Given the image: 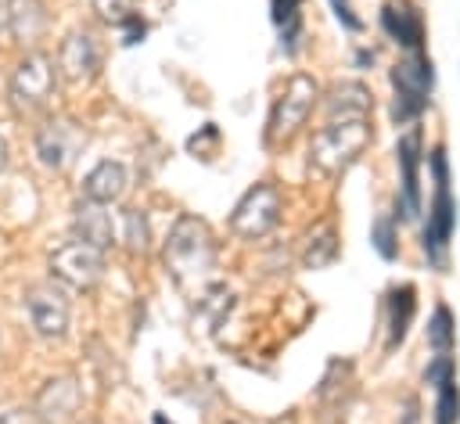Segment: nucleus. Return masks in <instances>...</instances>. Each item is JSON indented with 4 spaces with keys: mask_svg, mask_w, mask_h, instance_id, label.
<instances>
[{
    "mask_svg": "<svg viewBox=\"0 0 460 424\" xmlns=\"http://www.w3.org/2000/svg\"><path fill=\"white\" fill-rule=\"evenodd\" d=\"M331 11H334V18L341 22V29H349V32H359V29H363V18L352 14V4H349V0H331Z\"/></svg>",
    "mask_w": 460,
    "mask_h": 424,
    "instance_id": "28",
    "label": "nucleus"
},
{
    "mask_svg": "<svg viewBox=\"0 0 460 424\" xmlns=\"http://www.w3.org/2000/svg\"><path fill=\"white\" fill-rule=\"evenodd\" d=\"M298 4L302 0H273V22L280 25V43H284L288 54H298V40H302Z\"/></svg>",
    "mask_w": 460,
    "mask_h": 424,
    "instance_id": "20",
    "label": "nucleus"
},
{
    "mask_svg": "<svg viewBox=\"0 0 460 424\" xmlns=\"http://www.w3.org/2000/svg\"><path fill=\"white\" fill-rule=\"evenodd\" d=\"M392 86H395V93H410V97L428 101V93H431V86H435V68H431V61H428L420 50L410 54L406 61H399V65L392 68Z\"/></svg>",
    "mask_w": 460,
    "mask_h": 424,
    "instance_id": "17",
    "label": "nucleus"
},
{
    "mask_svg": "<svg viewBox=\"0 0 460 424\" xmlns=\"http://www.w3.org/2000/svg\"><path fill=\"white\" fill-rule=\"evenodd\" d=\"M72 226H75V241H86V244H93V248H101V252H108V248L115 244V223H111V212H108L101 201L83 198V201L75 205Z\"/></svg>",
    "mask_w": 460,
    "mask_h": 424,
    "instance_id": "13",
    "label": "nucleus"
},
{
    "mask_svg": "<svg viewBox=\"0 0 460 424\" xmlns=\"http://www.w3.org/2000/svg\"><path fill=\"white\" fill-rule=\"evenodd\" d=\"M165 269L190 298H205L216 269V241L198 216H180L165 237Z\"/></svg>",
    "mask_w": 460,
    "mask_h": 424,
    "instance_id": "1",
    "label": "nucleus"
},
{
    "mask_svg": "<svg viewBox=\"0 0 460 424\" xmlns=\"http://www.w3.org/2000/svg\"><path fill=\"white\" fill-rule=\"evenodd\" d=\"M83 406V388L75 377H54L40 388L36 402H32V413L43 420V424H61L68 420L72 413H79Z\"/></svg>",
    "mask_w": 460,
    "mask_h": 424,
    "instance_id": "11",
    "label": "nucleus"
},
{
    "mask_svg": "<svg viewBox=\"0 0 460 424\" xmlns=\"http://www.w3.org/2000/svg\"><path fill=\"white\" fill-rule=\"evenodd\" d=\"M431 176H435V198H431L428 226H424V252L431 262H442V252H446L453 226H456V205L449 194V162H446L442 147L431 151Z\"/></svg>",
    "mask_w": 460,
    "mask_h": 424,
    "instance_id": "3",
    "label": "nucleus"
},
{
    "mask_svg": "<svg viewBox=\"0 0 460 424\" xmlns=\"http://www.w3.org/2000/svg\"><path fill=\"white\" fill-rule=\"evenodd\" d=\"M280 223V190L273 183H255L234 208L230 216V230L237 237H266L273 226Z\"/></svg>",
    "mask_w": 460,
    "mask_h": 424,
    "instance_id": "5",
    "label": "nucleus"
},
{
    "mask_svg": "<svg viewBox=\"0 0 460 424\" xmlns=\"http://www.w3.org/2000/svg\"><path fill=\"white\" fill-rule=\"evenodd\" d=\"M83 424H97V420H83Z\"/></svg>",
    "mask_w": 460,
    "mask_h": 424,
    "instance_id": "35",
    "label": "nucleus"
},
{
    "mask_svg": "<svg viewBox=\"0 0 460 424\" xmlns=\"http://www.w3.org/2000/svg\"><path fill=\"white\" fill-rule=\"evenodd\" d=\"M370 241H374L377 255L392 262V259L399 255V244H395V219H392V216H377L374 226H370Z\"/></svg>",
    "mask_w": 460,
    "mask_h": 424,
    "instance_id": "25",
    "label": "nucleus"
},
{
    "mask_svg": "<svg viewBox=\"0 0 460 424\" xmlns=\"http://www.w3.org/2000/svg\"><path fill=\"white\" fill-rule=\"evenodd\" d=\"M25 309L40 338H61L68 331V298L58 284H32L25 291Z\"/></svg>",
    "mask_w": 460,
    "mask_h": 424,
    "instance_id": "9",
    "label": "nucleus"
},
{
    "mask_svg": "<svg viewBox=\"0 0 460 424\" xmlns=\"http://www.w3.org/2000/svg\"><path fill=\"white\" fill-rule=\"evenodd\" d=\"M395 158L402 169V216L420 212V129H410L395 144Z\"/></svg>",
    "mask_w": 460,
    "mask_h": 424,
    "instance_id": "12",
    "label": "nucleus"
},
{
    "mask_svg": "<svg viewBox=\"0 0 460 424\" xmlns=\"http://www.w3.org/2000/svg\"><path fill=\"white\" fill-rule=\"evenodd\" d=\"M356 65L359 68H370L374 65V50H356Z\"/></svg>",
    "mask_w": 460,
    "mask_h": 424,
    "instance_id": "31",
    "label": "nucleus"
},
{
    "mask_svg": "<svg viewBox=\"0 0 460 424\" xmlns=\"http://www.w3.org/2000/svg\"><path fill=\"white\" fill-rule=\"evenodd\" d=\"M90 7H93L97 18L108 22V25H119V22H126L129 14H137V0H90Z\"/></svg>",
    "mask_w": 460,
    "mask_h": 424,
    "instance_id": "26",
    "label": "nucleus"
},
{
    "mask_svg": "<svg viewBox=\"0 0 460 424\" xmlns=\"http://www.w3.org/2000/svg\"><path fill=\"white\" fill-rule=\"evenodd\" d=\"M460 420V388L456 377L438 384V402H435V424H456Z\"/></svg>",
    "mask_w": 460,
    "mask_h": 424,
    "instance_id": "24",
    "label": "nucleus"
},
{
    "mask_svg": "<svg viewBox=\"0 0 460 424\" xmlns=\"http://www.w3.org/2000/svg\"><path fill=\"white\" fill-rule=\"evenodd\" d=\"M54 97V61L47 54H29L11 75V104L25 115L40 111Z\"/></svg>",
    "mask_w": 460,
    "mask_h": 424,
    "instance_id": "7",
    "label": "nucleus"
},
{
    "mask_svg": "<svg viewBox=\"0 0 460 424\" xmlns=\"http://www.w3.org/2000/svg\"><path fill=\"white\" fill-rule=\"evenodd\" d=\"M50 273L61 284H68L75 291H86L104 277V252L86 244V241H68V244L50 252Z\"/></svg>",
    "mask_w": 460,
    "mask_h": 424,
    "instance_id": "6",
    "label": "nucleus"
},
{
    "mask_svg": "<svg viewBox=\"0 0 460 424\" xmlns=\"http://www.w3.org/2000/svg\"><path fill=\"white\" fill-rule=\"evenodd\" d=\"M0 424H29V420H25V413H22V410H11V413H4V417H0Z\"/></svg>",
    "mask_w": 460,
    "mask_h": 424,
    "instance_id": "30",
    "label": "nucleus"
},
{
    "mask_svg": "<svg viewBox=\"0 0 460 424\" xmlns=\"http://www.w3.org/2000/svg\"><path fill=\"white\" fill-rule=\"evenodd\" d=\"M122 226H126V234H122L126 248H129L133 255H144V252H147V241H151V230H147V216H144L140 208H126V216H122Z\"/></svg>",
    "mask_w": 460,
    "mask_h": 424,
    "instance_id": "23",
    "label": "nucleus"
},
{
    "mask_svg": "<svg viewBox=\"0 0 460 424\" xmlns=\"http://www.w3.org/2000/svg\"><path fill=\"white\" fill-rule=\"evenodd\" d=\"M370 144V126L367 119H345V122H327L316 137H313V165L320 172H341L345 165H352L359 158V151Z\"/></svg>",
    "mask_w": 460,
    "mask_h": 424,
    "instance_id": "2",
    "label": "nucleus"
},
{
    "mask_svg": "<svg viewBox=\"0 0 460 424\" xmlns=\"http://www.w3.org/2000/svg\"><path fill=\"white\" fill-rule=\"evenodd\" d=\"M449 377H456V367H453V359H449L446 352H438V356L428 363V370H424V384L438 388V384H446Z\"/></svg>",
    "mask_w": 460,
    "mask_h": 424,
    "instance_id": "27",
    "label": "nucleus"
},
{
    "mask_svg": "<svg viewBox=\"0 0 460 424\" xmlns=\"http://www.w3.org/2000/svg\"><path fill=\"white\" fill-rule=\"evenodd\" d=\"M334 255H338V241H334V230H331V226H323V230H320V237H309L302 262H305L309 269H323L327 262H334Z\"/></svg>",
    "mask_w": 460,
    "mask_h": 424,
    "instance_id": "22",
    "label": "nucleus"
},
{
    "mask_svg": "<svg viewBox=\"0 0 460 424\" xmlns=\"http://www.w3.org/2000/svg\"><path fill=\"white\" fill-rule=\"evenodd\" d=\"M413 313H417V291L410 284L392 287V295H388V345H399L406 338Z\"/></svg>",
    "mask_w": 460,
    "mask_h": 424,
    "instance_id": "19",
    "label": "nucleus"
},
{
    "mask_svg": "<svg viewBox=\"0 0 460 424\" xmlns=\"http://www.w3.org/2000/svg\"><path fill=\"white\" fill-rule=\"evenodd\" d=\"M126 180H129V176H126V165H122V162L104 158V162H97V165L86 172V180H83V194H86L90 201L111 205L115 198H122Z\"/></svg>",
    "mask_w": 460,
    "mask_h": 424,
    "instance_id": "16",
    "label": "nucleus"
},
{
    "mask_svg": "<svg viewBox=\"0 0 460 424\" xmlns=\"http://www.w3.org/2000/svg\"><path fill=\"white\" fill-rule=\"evenodd\" d=\"M428 345L438 352H449L456 345V323H453L449 305H435V313L428 320Z\"/></svg>",
    "mask_w": 460,
    "mask_h": 424,
    "instance_id": "21",
    "label": "nucleus"
},
{
    "mask_svg": "<svg viewBox=\"0 0 460 424\" xmlns=\"http://www.w3.org/2000/svg\"><path fill=\"white\" fill-rule=\"evenodd\" d=\"M119 29H122V43H126V47L140 43V40H144V32H147V25H144V18H140V14H129L126 22H119Z\"/></svg>",
    "mask_w": 460,
    "mask_h": 424,
    "instance_id": "29",
    "label": "nucleus"
},
{
    "mask_svg": "<svg viewBox=\"0 0 460 424\" xmlns=\"http://www.w3.org/2000/svg\"><path fill=\"white\" fill-rule=\"evenodd\" d=\"M4 169H7V140L0 137V172H4Z\"/></svg>",
    "mask_w": 460,
    "mask_h": 424,
    "instance_id": "33",
    "label": "nucleus"
},
{
    "mask_svg": "<svg viewBox=\"0 0 460 424\" xmlns=\"http://www.w3.org/2000/svg\"><path fill=\"white\" fill-rule=\"evenodd\" d=\"M7 29L18 43L36 47L47 32V7L43 0H7Z\"/></svg>",
    "mask_w": 460,
    "mask_h": 424,
    "instance_id": "15",
    "label": "nucleus"
},
{
    "mask_svg": "<svg viewBox=\"0 0 460 424\" xmlns=\"http://www.w3.org/2000/svg\"><path fill=\"white\" fill-rule=\"evenodd\" d=\"M367 111H370V90L363 83H338L327 97V122L367 119Z\"/></svg>",
    "mask_w": 460,
    "mask_h": 424,
    "instance_id": "18",
    "label": "nucleus"
},
{
    "mask_svg": "<svg viewBox=\"0 0 460 424\" xmlns=\"http://www.w3.org/2000/svg\"><path fill=\"white\" fill-rule=\"evenodd\" d=\"M83 140H86V137H83V129H79L75 122H68V119H50V122L36 133V155H40V162H43L47 169L61 172V169H68L72 158L79 155Z\"/></svg>",
    "mask_w": 460,
    "mask_h": 424,
    "instance_id": "10",
    "label": "nucleus"
},
{
    "mask_svg": "<svg viewBox=\"0 0 460 424\" xmlns=\"http://www.w3.org/2000/svg\"><path fill=\"white\" fill-rule=\"evenodd\" d=\"M316 104V79L305 75V72H295L288 79V86L280 90L273 111H270V126H266V144H288L298 126L309 119Z\"/></svg>",
    "mask_w": 460,
    "mask_h": 424,
    "instance_id": "4",
    "label": "nucleus"
},
{
    "mask_svg": "<svg viewBox=\"0 0 460 424\" xmlns=\"http://www.w3.org/2000/svg\"><path fill=\"white\" fill-rule=\"evenodd\" d=\"M381 29L395 40V43H402L406 50H420V43H424V25H420V14L406 4V0H392V4H385L381 7Z\"/></svg>",
    "mask_w": 460,
    "mask_h": 424,
    "instance_id": "14",
    "label": "nucleus"
},
{
    "mask_svg": "<svg viewBox=\"0 0 460 424\" xmlns=\"http://www.w3.org/2000/svg\"><path fill=\"white\" fill-rule=\"evenodd\" d=\"M101 68V50H97V40L86 32V29H75L61 40L58 47V75L68 83V86H86Z\"/></svg>",
    "mask_w": 460,
    "mask_h": 424,
    "instance_id": "8",
    "label": "nucleus"
},
{
    "mask_svg": "<svg viewBox=\"0 0 460 424\" xmlns=\"http://www.w3.org/2000/svg\"><path fill=\"white\" fill-rule=\"evenodd\" d=\"M155 424H169V420H165V417H162V413H155Z\"/></svg>",
    "mask_w": 460,
    "mask_h": 424,
    "instance_id": "34",
    "label": "nucleus"
},
{
    "mask_svg": "<svg viewBox=\"0 0 460 424\" xmlns=\"http://www.w3.org/2000/svg\"><path fill=\"white\" fill-rule=\"evenodd\" d=\"M402 424H417V402H413V399L406 402V413H402Z\"/></svg>",
    "mask_w": 460,
    "mask_h": 424,
    "instance_id": "32",
    "label": "nucleus"
}]
</instances>
